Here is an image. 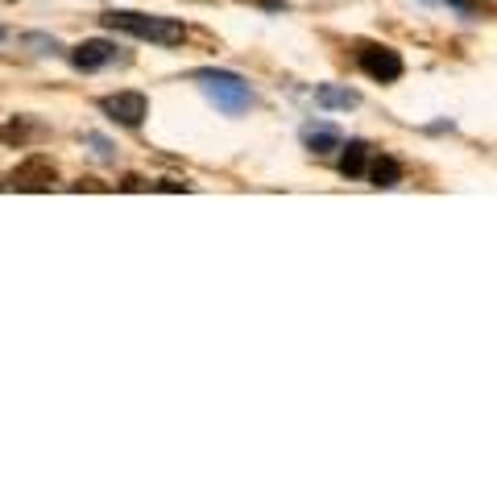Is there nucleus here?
I'll return each instance as SVG.
<instances>
[{"label":"nucleus","mask_w":497,"mask_h":497,"mask_svg":"<svg viewBox=\"0 0 497 497\" xmlns=\"http://www.w3.org/2000/svg\"><path fill=\"white\" fill-rule=\"evenodd\" d=\"M365 162H369V146H365V141H349L344 158H340V174H344V179H361Z\"/></svg>","instance_id":"nucleus-9"},{"label":"nucleus","mask_w":497,"mask_h":497,"mask_svg":"<svg viewBox=\"0 0 497 497\" xmlns=\"http://www.w3.org/2000/svg\"><path fill=\"white\" fill-rule=\"evenodd\" d=\"M303 146L311 149V154H332V149H340V133L332 129V124H307Z\"/></svg>","instance_id":"nucleus-7"},{"label":"nucleus","mask_w":497,"mask_h":497,"mask_svg":"<svg viewBox=\"0 0 497 497\" xmlns=\"http://www.w3.org/2000/svg\"><path fill=\"white\" fill-rule=\"evenodd\" d=\"M50 182H54V162L34 154V158H25L21 166L12 170V187L17 191H50Z\"/></svg>","instance_id":"nucleus-5"},{"label":"nucleus","mask_w":497,"mask_h":497,"mask_svg":"<svg viewBox=\"0 0 497 497\" xmlns=\"http://www.w3.org/2000/svg\"><path fill=\"white\" fill-rule=\"evenodd\" d=\"M100 108L108 112L116 124H124V129H137L149 116V100L141 92H116V96H104Z\"/></svg>","instance_id":"nucleus-4"},{"label":"nucleus","mask_w":497,"mask_h":497,"mask_svg":"<svg viewBox=\"0 0 497 497\" xmlns=\"http://www.w3.org/2000/svg\"><path fill=\"white\" fill-rule=\"evenodd\" d=\"M316 104H324V108H357V104H361V96H357V92H349V87H332V84H324L316 92Z\"/></svg>","instance_id":"nucleus-8"},{"label":"nucleus","mask_w":497,"mask_h":497,"mask_svg":"<svg viewBox=\"0 0 497 497\" xmlns=\"http://www.w3.org/2000/svg\"><path fill=\"white\" fill-rule=\"evenodd\" d=\"M0 37H4V29H0Z\"/></svg>","instance_id":"nucleus-15"},{"label":"nucleus","mask_w":497,"mask_h":497,"mask_svg":"<svg viewBox=\"0 0 497 497\" xmlns=\"http://www.w3.org/2000/svg\"><path fill=\"white\" fill-rule=\"evenodd\" d=\"M357 62H361V71L369 75V79H377V84H394V79H402V54L389 46H361V54H357Z\"/></svg>","instance_id":"nucleus-3"},{"label":"nucleus","mask_w":497,"mask_h":497,"mask_svg":"<svg viewBox=\"0 0 497 497\" xmlns=\"http://www.w3.org/2000/svg\"><path fill=\"white\" fill-rule=\"evenodd\" d=\"M112 59H116V46L104 42V37H92V42H84V46L71 50V62L79 67V71H100V67H108Z\"/></svg>","instance_id":"nucleus-6"},{"label":"nucleus","mask_w":497,"mask_h":497,"mask_svg":"<svg viewBox=\"0 0 497 497\" xmlns=\"http://www.w3.org/2000/svg\"><path fill=\"white\" fill-rule=\"evenodd\" d=\"M25 137H29V124L25 121H9L4 129H0V141H9V146H21Z\"/></svg>","instance_id":"nucleus-11"},{"label":"nucleus","mask_w":497,"mask_h":497,"mask_svg":"<svg viewBox=\"0 0 497 497\" xmlns=\"http://www.w3.org/2000/svg\"><path fill=\"white\" fill-rule=\"evenodd\" d=\"M452 9H461V12H481L485 9V0H448Z\"/></svg>","instance_id":"nucleus-13"},{"label":"nucleus","mask_w":497,"mask_h":497,"mask_svg":"<svg viewBox=\"0 0 497 497\" xmlns=\"http://www.w3.org/2000/svg\"><path fill=\"white\" fill-rule=\"evenodd\" d=\"M104 25L124 29V34L141 37V42H154V46H179L182 37H187L182 21H170V17H149V12H129V9L104 12Z\"/></svg>","instance_id":"nucleus-1"},{"label":"nucleus","mask_w":497,"mask_h":497,"mask_svg":"<svg viewBox=\"0 0 497 497\" xmlns=\"http://www.w3.org/2000/svg\"><path fill=\"white\" fill-rule=\"evenodd\" d=\"M29 46H42L37 54H54V50H59V42H54V37H37V34H29Z\"/></svg>","instance_id":"nucleus-12"},{"label":"nucleus","mask_w":497,"mask_h":497,"mask_svg":"<svg viewBox=\"0 0 497 497\" xmlns=\"http://www.w3.org/2000/svg\"><path fill=\"white\" fill-rule=\"evenodd\" d=\"M158 191H187V182H179V179H166V182H158Z\"/></svg>","instance_id":"nucleus-14"},{"label":"nucleus","mask_w":497,"mask_h":497,"mask_svg":"<svg viewBox=\"0 0 497 497\" xmlns=\"http://www.w3.org/2000/svg\"><path fill=\"white\" fill-rule=\"evenodd\" d=\"M369 179H373V187H398L402 182V166L398 158H389V154H381V158L369 166Z\"/></svg>","instance_id":"nucleus-10"},{"label":"nucleus","mask_w":497,"mask_h":497,"mask_svg":"<svg viewBox=\"0 0 497 497\" xmlns=\"http://www.w3.org/2000/svg\"><path fill=\"white\" fill-rule=\"evenodd\" d=\"M195 79L204 87V96L212 100L220 112H228V116H236V112H244L253 104V92H249V84H244L236 71H199Z\"/></svg>","instance_id":"nucleus-2"}]
</instances>
